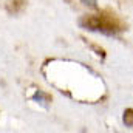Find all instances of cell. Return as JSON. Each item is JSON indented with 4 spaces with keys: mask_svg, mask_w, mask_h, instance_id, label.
Listing matches in <instances>:
<instances>
[{
    "mask_svg": "<svg viewBox=\"0 0 133 133\" xmlns=\"http://www.w3.org/2000/svg\"><path fill=\"white\" fill-rule=\"evenodd\" d=\"M33 99L34 101H39L40 104H43V105H50V102H51V96L50 95H46L45 91H36L34 93V96H33Z\"/></svg>",
    "mask_w": 133,
    "mask_h": 133,
    "instance_id": "3957f363",
    "label": "cell"
},
{
    "mask_svg": "<svg viewBox=\"0 0 133 133\" xmlns=\"http://www.w3.org/2000/svg\"><path fill=\"white\" fill-rule=\"evenodd\" d=\"M26 0H8L6 2V11H8V14H11V16H16V14H20L25 8H26Z\"/></svg>",
    "mask_w": 133,
    "mask_h": 133,
    "instance_id": "7a4b0ae2",
    "label": "cell"
},
{
    "mask_svg": "<svg viewBox=\"0 0 133 133\" xmlns=\"http://www.w3.org/2000/svg\"><path fill=\"white\" fill-rule=\"evenodd\" d=\"M122 121L127 127H133V108H127L124 111V116H122Z\"/></svg>",
    "mask_w": 133,
    "mask_h": 133,
    "instance_id": "277c9868",
    "label": "cell"
},
{
    "mask_svg": "<svg viewBox=\"0 0 133 133\" xmlns=\"http://www.w3.org/2000/svg\"><path fill=\"white\" fill-rule=\"evenodd\" d=\"M79 25L88 31H96V33H102L107 36L119 34L127 28L125 22L110 9H102L98 14H88V16L81 17Z\"/></svg>",
    "mask_w": 133,
    "mask_h": 133,
    "instance_id": "6da1fadb",
    "label": "cell"
},
{
    "mask_svg": "<svg viewBox=\"0 0 133 133\" xmlns=\"http://www.w3.org/2000/svg\"><path fill=\"white\" fill-rule=\"evenodd\" d=\"M91 48H93V50H95V51H96V53L99 54V56H101V57H102V59L105 57V51H104L102 48H99L98 45H91Z\"/></svg>",
    "mask_w": 133,
    "mask_h": 133,
    "instance_id": "5b68a950",
    "label": "cell"
}]
</instances>
